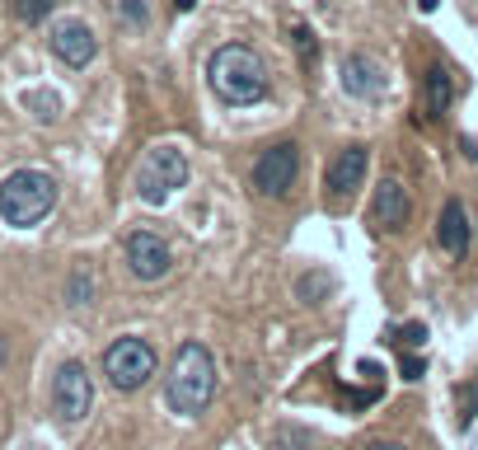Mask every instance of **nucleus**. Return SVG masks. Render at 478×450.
<instances>
[{
  "label": "nucleus",
  "instance_id": "f257e3e1",
  "mask_svg": "<svg viewBox=\"0 0 478 450\" xmlns=\"http://www.w3.org/2000/svg\"><path fill=\"white\" fill-rule=\"evenodd\" d=\"M216 399V357L202 342H183L174 352L169 380H164V403L178 418H202Z\"/></svg>",
  "mask_w": 478,
  "mask_h": 450
},
{
  "label": "nucleus",
  "instance_id": "f03ea898",
  "mask_svg": "<svg viewBox=\"0 0 478 450\" xmlns=\"http://www.w3.org/2000/svg\"><path fill=\"white\" fill-rule=\"evenodd\" d=\"M206 80H212V94L230 108H244V104H258L267 94V71H263V56L244 43H225L212 66H206Z\"/></svg>",
  "mask_w": 478,
  "mask_h": 450
},
{
  "label": "nucleus",
  "instance_id": "7ed1b4c3",
  "mask_svg": "<svg viewBox=\"0 0 478 450\" xmlns=\"http://www.w3.org/2000/svg\"><path fill=\"white\" fill-rule=\"evenodd\" d=\"M56 207V178L43 169H14L0 183V221L14 230H33Z\"/></svg>",
  "mask_w": 478,
  "mask_h": 450
},
{
  "label": "nucleus",
  "instance_id": "20e7f679",
  "mask_svg": "<svg viewBox=\"0 0 478 450\" xmlns=\"http://www.w3.org/2000/svg\"><path fill=\"white\" fill-rule=\"evenodd\" d=\"M155 347L145 342V338H117L109 352H103V376H109V385L117 394H136L145 390V385L155 380Z\"/></svg>",
  "mask_w": 478,
  "mask_h": 450
},
{
  "label": "nucleus",
  "instance_id": "39448f33",
  "mask_svg": "<svg viewBox=\"0 0 478 450\" xmlns=\"http://www.w3.org/2000/svg\"><path fill=\"white\" fill-rule=\"evenodd\" d=\"M183 183H188V155L178 146H155L136 169V197L151 202V207H164Z\"/></svg>",
  "mask_w": 478,
  "mask_h": 450
},
{
  "label": "nucleus",
  "instance_id": "423d86ee",
  "mask_svg": "<svg viewBox=\"0 0 478 450\" xmlns=\"http://www.w3.org/2000/svg\"><path fill=\"white\" fill-rule=\"evenodd\" d=\"M90 408H94V380L90 371L80 361H61V371L52 380V413L75 427V422H85L90 418Z\"/></svg>",
  "mask_w": 478,
  "mask_h": 450
},
{
  "label": "nucleus",
  "instance_id": "0eeeda50",
  "mask_svg": "<svg viewBox=\"0 0 478 450\" xmlns=\"http://www.w3.org/2000/svg\"><path fill=\"white\" fill-rule=\"evenodd\" d=\"M300 174V151H296V141H277V146H267L258 155V165H254V188L263 197H286L291 193V183H296Z\"/></svg>",
  "mask_w": 478,
  "mask_h": 450
},
{
  "label": "nucleus",
  "instance_id": "6e6552de",
  "mask_svg": "<svg viewBox=\"0 0 478 450\" xmlns=\"http://www.w3.org/2000/svg\"><path fill=\"white\" fill-rule=\"evenodd\" d=\"M127 268L141 281H160V277H169L174 254L155 230H136V235H127Z\"/></svg>",
  "mask_w": 478,
  "mask_h": 450
},
{
  "label": "nucleus",
  "instance_id": "1a4fd4ad",
  "mask_svg": "<svg viewBox=\"0 0 478 450\" xmlns=\"http://www.w3.org/2000/svg\"><path fill=\"white\" fill-rule=\"evenodd\" d=\"M366 165H370V151L366 146H343L334 160H328L324 188L334 193V197H352L366 183Z\"/></svg>",
  "mask_w": 478,
  "mask_h": 450
},
{
  "label": "nucleus",
  "instance_id": "9d476101",
  "mask_svg": "<svg viewBox=\"0 0 478 450\" xmlns=\"http://www.w3.org/2000/svg\"><path fill=\"white\" fill-rule=\"evenodd\" d=\"M52 52H56V61H66L71 71H80V66H90V61H94L99 38L90 33V24H80V19H66V24H56V29H52Z\"/></svg>",
  "mask_w": 478,
  "mask_h": 450
},
{
  "label": "nucleus",
  "instance_id": "9b49d317",
  "mask_svg": "<svg viewBox=\"0 0 478 450\" xmlns=\"http://www.w3.org/2000/svg\"><path fill=\"white\" fill-rule=\"evenodd\" d=\"M370 212H376V225H380L385 235L404 230V221H408V212H413L408 188H404L399 178H385L380 188H376V202H370Z\"/></svg>",
  "mask_w": 478,
  "mask_h": 450
},
{
  "label": "nucleus",
  "instance_id": "f8f14e48",
  "mask_svg": "<svg viewBox=\"0 0 478 450\" xmlns=\"http://www.w3.org/2000/svg\"><path fill=\"white\" fill-rule=\"evenodd\" d=\"M436 244L450 254V258H465L469 249V216H465V202L450 197L441 207V221H436Z\"/></svg>",
  "mask_w": 478,
  "mask_h": 450
},
{
  "label": "nucleus",
  "instance_id": "ddd939ff",
  "mask_svg": "<svg viewBox=\"0 0 478 450\" xmlns=\"http://www.w3.org/2000/svg\"><path fill=\"white\" fill-rule=\"evenodd\" d=\"M343 90H347L352 99H376V94L385 90V75H380V66H376L370 56L352 52V56L343 61Z\"/></svg>",
  "mask_w": 478,
  "mask_h": 450
},
{
  "label": "nucleus",
  "instance_id": "4468645a",
  "mask_svg": "<svg viewBox=\"0 0 478 450\" xmlns=\"http://www.w3.org/2000/svg\"><path fill=\"white\" fill-rule=\"evenodd\" d=\"M450 94H455L450 90V71L446 66H431L427 71V108L431 113H446L450 108Z\"/></svg>",
  "mask_w": 478,
  "mask_h": 450
},
{
  "label": "nucleus",
  "instance_id": "2eb2a0df",
  "mask_svg": "<svg viewBox=\"0 0 478 450\" xmlns=\"http://www.w3.org/2000/svg\"><path fill=\"white\" fill-rule=\"evenodd\" d=\"M113 10H117V19L127 29H145V24H151V0H117Z\"/></svg>",
  "mask_w": 478,
  "mask_h": 450
},
{
  "label": "nucleus",
  "instance_id": "dca6fc26",
  "mask_svg": "<svg viewBox=\"0 0 478 450\" xmlns=\"http://www.w3.org/2000/svg\"><path fill=\"white\" fill-rule=\"evenodd\" d=\"M52 10H56V0H14V19H19V24H43Z\"/></svg>",
  "mask_w": 478,
  "mask_h": 450
},
{
  "label": "nucleus",
  "instance_id": "f3484780",
  "mask_svg": "<svg viewBox=\"0 0 478 450\" xmlns=\"http://www.w3.org/2000/svg\"><path fill=\"white\" fill-rule=\"evenodd\" d=\"M90 291H94V281H90L85 268H80V273L71 277V286H66V300H71V305H90Z\"/></svg>",
  "mask_w": 478,
  "mask_h": 450
},
{
  "label": "nucleus",
  "instance_id": "a211bd4d",
  "mask_svg": "<svg viewBox=\"0 0 478 450\" xmlns=\"http://www.w3.org/2000/svg\"><path fill=\"white\" fill-rule=\"evenodd\" d=\"M33 108H38V117H43V122H52L56 117V99L52 94H33Z\"/></svg>",
  "mask_w": 478,
  "mask_h": 450
},
{
  "label": "nucleus",
  "instance_id": "6ab92c4d",
  "mask_svg": "<svg viewBox=\"0 0 478 450\" xmlns=\"http://www.w3.org/2000/svg\"><path fill=\"white\" fill-rule=\"evenodd\" d=\"M399 342H408V347H422V342H427V324H408V329L399 333Z\"/></svg>",
  "mask_w": 478,
  "mask_h": 450
},
{
  "label": "nucleus",
  "instance_id": "aec40b11",
  "mask_svg": "<svg viewBox=\"0 0 478 450\" xmlns=\"http://www.w3.org/2000/svg\"><path fill=\"white\" fill-rule=\"evenodd\" d=\"M399 371H404V380H422L427 366H422V357H404V361H399Z\"/></svg>",
  "mask_w": 478,
  "mask_h": 450
},
{
  "label": "nucleus",
  "instance_id": "412c9836",
  "mask_svg": "<svg viewBox=\"0 0 478 450\" xmlns=\"http://www.w3.org/2000/svg\"><path fill=\"white\" fill-rule=\"evenodd\" d=\"M366 450H404V446H399V441H370Z\"/></svg>",
  "mask_w": 478,
  "mask_h": 450
},
{
  "label": "nucleus",
  "instance_id": "4be33fe9",
  "mask_svg": "<svg viewBox=\"0 0 478 450\" xmlns=\"http://www.w3.org/2000/svg\"><path fill=\"white\" fill-rule=\"evenodd\" d=\"M193 5H197V0H174V10H178V14H188Z\"/></svg>",
  "mask_w": 478,
  "mask_h": 450
},
{
  "label": "nucleus",
  "instance_id": "5701e85b",
  "mask_svg": "<svg viewBox=\"0 0 478 450\" xmlns=\"http://www.w3.org/2000/svg\"><path fill=\"white\" fill-rule=\"evenodd\" d=\"M418 5H422V10H436V5H441V0H418Z\"/></svg>",
  "mask_w": 478,
  "mask_h": 450
}]
</instances>
